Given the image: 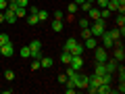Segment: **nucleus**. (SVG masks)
I'll list each match as a JSON object with an SVG mask.
<instances>
[{
  "instance_id": "obj_1",
  "label": "nucleus",
  "mask_w": 125,
  "mask_h": 94,
  "mask_svg": "<svg viewBox=\"0 0 125 94\" xmlns=\"http://www.w3.org/2000/svg\"><path fill=\"white\" fill-rule=\"evenodd\" d=\"M90 31H92L94 38H100L104 31H106V29H104V19H96V21L90 25Z\"/></svg>"
},
{
  "instance_id": "obj_2",
  "label": "nucleus",
  "mask_w": 125,
  "mask_h": 94,
  "mask_svg": "<svg viewBox=\"0 0 125 94\" xmlns=\"http://www.w3.org/2000/svg\"><path fill=\"white\" fill-rule=\"evenodd\" d=\"M106 59H108V52L104 46H96L94 48V61L96 63H106Z\"/></svg>"
},
{
  "instance_id": "obj_3",
  "label": "nucleus",
  "mask_w": 125,
  "mask_h": 94,
  "mask_svg": "<svg viewBox=\"0 0 125 94\" xmlns=\"http://www.w3.org/2000/svg\"><path fill=\"white\" fill-rule=\"evenodd\" d=\"M69 67L75 69V71H81V69H83V57H81V54H73L71 61H69Z\"/></svg>"
},
{
  "instance_id": "obj_4",
  "label": "nucleus",
  "mask_w": 125,
  "mask_h": 94,
  "mask_svg": "<svg viewBox=\"0 0 125 94\" xmlns=\"http://www.w3.org/2000/svg\"><path fill=\"white\" fill-rule=\"evenodd\" d=\"M29 50H31V57H33V59H40V57H42V54H40V50H42V42H40V40H31Z\"/></svg>"
},
{
  "instance_id": "obj_5",
  "label": "nucleus",
  "mask_w": 125,
  "mask_h": 94,
  "mask_svg": "<svg viewBox=\"0 0 125 94\" xmlns=\"http://www.w3.org/2000/svg\"><path fill=\"white\" fill-rule=\"evenodd\" d=\"M0 54H4V57H13V54H15V46H13V42H6V44L0 46Z\"/></svg>"
},
{
  "instance_id": "obj_6",
  "label": "nucleus",
  "mask_w": 125,
  "mask_h": 94,
  "mask_svg": "<svg viewBox=\"0 0 125 94\" xmlns=\"http://www.w3.org/2000/svg\"><path fill=\"white\" fill-rule=\"evenodd\" d=\"M88 82H90V75L88 73H79V80H77V90H85L88 88Z\"/></svg>"
},
{
  "instance_id": "obj_7",
  "label": "nucleus",
  "mask_w": 125,
  "mask_h": 94,
  "mask_svg": "<svg viewBox=\"0 0 125 94\" xmlns=\"http://www.w3.org/2000/svg\"><path fill=\"white\" fill-rule=\"evenodd\" d=\"M96 46H98V38L90 36V38H85V40H83V48L85 50H94Z\"/></svg>"
},
{
  "instance_id": "obj_8",
  "label": "nucleus",
  "mask_w": 125,
  "mask_h": 94,
  "mask_svg": "<svg viewBox=\"0 0 125 94\" xmlns=\"http://www.w3.org/2000/svg\"><path fill=\"white\" fill-rule=\"evenodd\" d=\"M117 65H119V63L115 61V59H106V63H104V69H106V73H115L117 71Z\"/></svg>"
},
{
  "instance_id": "obj_9",
  "label": "nucleus",
  "mask_w": 125,
  "mask_h": 94,
  "mask_svg": "<svg viewBox=\"0 0 125 94\" xmlns=\"http://www.w3.org/2000/svg\"><path fill=\"white\" fill-rule=\"evenodd\" d=\"M113 59H115L117 63H123V59H125V50H123V46H119V48L113 50Z\"/></svg>"
},
{
  "instance_id": "obj_10",
  "label": "nucleus",
  "mask_w": 125,
  "mask_h": 94,
  "mask_svg": "<svg viewBox=\"0 0 125 94\" xmlns=\"http://www.w3.org/2000/svg\"><path fill=\"white\" fill-rule=\"evenodd\" d=\"M4 23H17V17H15V11L13 9H6L4 11Z\"/></svg>"
},
{
  "instance_id": "obj_11",
  "label": "nucleus",
  "mask_w": 125,
  "mask_h": 94,
  "mask_svg": "<svg viewBox=\"0 0 125 94\" xmlns=\"http://www.w3.org/2000/svg\"><path fill=\"white\" fill-rule=\"evenodd\" d=\"M88 17L92 19V21L100 19V9H98V6H90V11H88Z\"/></svg>"
},
{
  "instance_id": "obj_12",
  "label": "nucleus",
  "mask_w": 125,
  "mask_h": 94,
  "mask_svg": "<svg viewBox=\"0 0 125 94\" xmlns=\"http://www.w3.org/2000/svg\"><path fill=\"white\" fill-rule=\"evenodd\" d=\"M111 92H115V90L111 88V84H100L98 90H96V94H111Z\"/></svg>"
},
{
  "instance_id": "obj_13",
  "label": "nucleus",
  "mask_w": 125,
  "mask_h": 94,
  "mask_svg": "<svg viewBox=\"0 0 125 94\" xmlns=\"http://www.w3.org/2000/svg\"><path fill=\"white\" fill-rule=\"evenodd\" d=\"M40 65H42V69H50L52 67V59L50 57H40Z\"/></svg>"
},
{
  "instance_id": "obj_14",
  "label": "nucleus",
  "mask_w": 125,
  "mask_h": 94,
  "mask_svg": "<svg viewBox=\"0 0 125 94\" xmlns=\"http://www.w3.org/2000/svg\"><path fill=\"white\" fill-rule=\"evenodd\" d=\"M15 17H17V19H25V17H27L25 6H17V9H15Z\"/></svg>"
},
{
  "instance_id": "obj_15",
  "label": "nucleus",
  "mask_w": 125,
  "mask_h": 94,
  "mask_svg": "<svg viewBox=\"0 0 125 94\" xmlns=\"http://www.w3.org/2000/svg\"><path fill=\"white\" fill-rule=\"evenodd\" d=\"M100 38H102V44H104V48H113V40H111V38H108V34H106V31H104V34H102V36H100Z\"/></svg>"
},
{
  "instance_id": "obj_16",
  "label": "nucleus",
  "mask_w": 125,
  "mask_h": 94,
  "mask_svg": "<svg viewBox=\"0 0 125 94\" xmlns=\"http://www.w3.org/2000/svg\"><path fill=\"white\" fill-rule=\"evenodd\" d=\"M75 44H77V40H75V38H69V40L65 42V50H67V52H71V50L75 48Z\"/></svg>"
},
{
  "instance_id": "obj_17",
  "label": "nucleus",
  "mask_w": 125,
  "mask_h": 94,
  "mask_svg": "<svg viewBox=\"0 0 125 94\" xmlns=\"http://www.w3.org/2000/svg\"><path fill=\"white\" fill-rule=\"evenodd\" d=\"M106 34H108V38H111V40H119V38H121V29H119V27H117V29L106 31Z\"/></svg>"
},
{
  "instance_id": "obj_18",
  "label": "nucleus",
  "mask_w": 125,
  "mask_h": 94,
  "mask_svg": "<svg viewBox=\"0 0 125 94\" xmlns=\"http://www.w3.org/2000/svg\"><path fill=\"white\" fill-rule=\"evenodd\" d=\"M71 57H73L71 52H67V50H62V54H61V63H65V65H69V61H71Z\"/></svg>"
},
{
  "instance_id": "obj_19",
  "label": "nucleus",
  "mask_w": 125,
  "mask_h": 94,
  "mask_svg": "<svg viewBox=\"0 0 125 94\" xmlns=\"http://www.w3.org/2000/svg\"><path fill=\"white\" fill-rule=\"evenodd\" d=\"M94 73H96V75H102V73H106V69H104V63H96V69H94Z\"/></svg>"
},
{
  "instance_id": "obj_20",
  "label": "nucleus",
  "mask_w": 125,
  "mask_h": 94,
  "mask_svg": "<svg viewBox=\"0 0 125 94\" xmlns=\"http://www.w3.org/2000/svg\"><path fill=\"white\" fill-rule=\"evenodd\" d=\"M83 50H85V48H83V44H79V42H77L75 48L71 50V54H83Z\"/></svg>"
},
{
  "instance_id": "obj_21",
  "label": "nucleus",
  "mask_w": 125,
  "mask_h": 94,
  "mask_svg": "<svg viewBox=\"0 0 125 94\" xmlns=\"http://www.w3.org/2000/svg\"><path fill=\"white\" fill-rule=\"evenodd\" d=\"M52 31H56V34H58V31H62V21H58V19H56V21H52Z\"/></svg>"
},
{
  "instance_id": "obj_22",
  "label": "nucleus",
  "mask_w": 125,
  "mask_h": 94,
  "mask_svg": "<svg viewBox=\"0 0 125 94\" xmlns=\"http://www.w3.org/2000/svg\"><path fill=\"white\" fill-rule=\"evenodd\" d=\"M27 23H29V25H38V23H40V21H38V15H27Z\"/></svg>"
},
{
  "instance_id": "obj_23",
  "label": "nucleus",
  "mask_w": 125,
  "mask_h": 94,
  "mask_svg": "<svg viewBox=\"0 0 125 94\" xmlns=\"http://www.w3.org/2000/svg\"><path fill=\"white\" fill-rule=\"evenodd\" d=\"M29 57H31L29 46H23V48H21V59H29Z\"/></svg>"
},
{
  "instance_id": "obj_24",
  "label": "nucleus",
  "mask_w": 125,
  "mask_h": 94,
  "mask_svg": "<svg viewBox=\"0 0 125 94\" xmlns=\"http://www.w3.org/2000/svg\"><path fill=\"white\" fill-rule=\"evenodd\" d=\"M117 71H119V82L125 80V67L123 65H117Z\"/></svg>"
},
{
  "instance_id": "obj_25",
  "label": "nucleus",
  "mask_w": 125,
  "mask_h": 94,
  "mask_svg": "<svg viewBox=\"0 0 125 94\" xmlns=\"http://www.w3.org/2000/svg\"><path fill=\"white\" fill-rule=\"evenodd\" d=\"M38 69H42L40 59H33V61H31V71H38Z\"/></svg>"
},
{
  "instance_id": "obj_26",
  "label": "nucleus",
  "mask_w": 125,
  "mask_h": 94,
  "mask_svg": "<svg viewBox=\"0 0 125 94\" xmlns=\"http://www.w3.org/2000/svg\"><path fill=\"white\" fill-rule=\"evenodd\" d=\"M6 42H10L9 34H4V31H0V46H2V44H6Z\"/></svg>"
},
{
  "instance_id": "obj_27",
  "label": "nucleus",
  "mask_w": 125,
  "mask_h": 94,
  "mask_svg": "<svg viewBox=\"0 0 125 94\" xmlns=\"http://www.w3.org/2000/svg\"><path fill=\"white\" fill-rule=\"evenodd\" d=\"M48 19V11H38V21H46Z\"/></svg>"
},
{
  "instance_id": "obj_28",
  "label": "nucleus",
  "mask_w": 125,
  "mask_h": 94,
  "mask_svg": "<svg viewBox=\"0 0 125 94\" xmlns=\"http://www.w3.org/2000/svg\"><path fill=\"white\" fill-rule=\"evenodd\" d=\"M4 80L13 82V80H15V71H10V69H6V71H4Z\"/></svg>"
},
{
  "instance_id": "obj_29",
  "label": "nucleus",
  "mask_w": 125,
  "mask_h": 94,
  "mask_svg": "<svg viewBox=\"0 0 125 94\" xmlns=\"http://www.w3.org/2000/svg\"><path fill=\"white\" fill-rule=\"evenodd\" d=\"M77 9H79V6H77L75 2H71V4L67 6V11H69V15H73V13H77Z\"/></svg>"
},
{
  "instance_id": "obj_30",
  "label": "nucleus",
  "mask_w": 125,
  "mask_h": 94,
  "mask_svg": "<svg viewBox=\"0 0 125 94\" xmlns=\"http://www.w3.org/2000/svg\"><path fill=\"white\" fill-rule=\"evenodd\" d=\"M90 36H92V31H90V27L81 29V38H83V40H85V38H90Z\"/></svg>"
},
{
  "instance_id": "obj_31",
  "label": "nucleus",
  "mask_w": 125,
  "mask_h": 94,
  "mask_svg": "<svg viewBox=\"0 0 125 94\" xmlns=\"http://www.w3.org/2000/svg\"><path fill=\"white\" fill-rule=\"evenodd\" d=\"M79 27H81V29L90 27V21H88V19H79Z\"/></svg>"
},
{
  "instance_id": "obj_32",
  "label": "nucleus",
  "mask_w": 125,
  "mask_h": 94,
  "mask_svg": "<svg viewBox=\"0 0 125 94\" xmlns=\"http://www.w3.org/2000/svg\"><path fill=\"white\" fill-rule=\"evenodd\" d=\"M69 77H67V73H58V84H65Z\"/></svg>"
},
{
  "instance_id": "obj_33",
  "label": "nucleus",
  "mask_w": 125,
  "mask_h": 94,
  "mask_svg": "<svg viewBox=\"0 0 125 94\" xmlns=\"http://www.w3.org/2000/svg\"><path fill=\"white\" fill-rule=\"evenodd\" d=\"M94 4H98V9H104V6L108 4V0H96Z\"/></svg>"
},
{
  "instance_id": "obj_34",
  "label": "nucleus",
  "mask_w": 125,
  "mask_h": 94,
  "mask_svg": "<svg viewBox=\"0 0 125 94\" xmlns=\"http://www.w3.org/2000/svg\"><path fill=\"white\" fill-rule=\"evenodd\" d=\"M9 9V0H0V11H6Z\"/></svg>"
},
{
  "instance_id": "obj_35",
  "label": "nucleus",
  "mask_w": 125,
  "mask_h": 94,
  "mask_svg": "<svg viewBox=\"0 0 125 94\" xmlns=\"http://www.w3.org/2000/svg\"><path fill=\"white\" fill-rule=\"evenodd\" d=\"M54 19H58V21H62V11H54Z\"/></svg>"
},
{
  "instance_id": "obj_36",
  "label": "nucleus",
  "mask_w": 125,
  "mask_h": 94,
  "mask_svg": "<svg viewBox=\"0 0 125 94\" xmlns=\"http://www.w3.org/2000/svg\"><path fill=\"white\" fill-rule=\"evenodd\" d=\"M65 92H67V94H75L77 88H69V86H65Z\"/></svg>"
},
{
  "instance_id": "obj_37",
  "label": "nucleus",
  "mask_w": 125,
  "mask_h": 94,
  "mask_svg": "<svg viewBox=\"0 0 125 94\" xmlns=\"http://www.w3.org/2000/svg\"><path fill=\"white\" fill-rule=\"evenodd\" d=\"M29 15H38V6H29Z\"/></svg>"
},
{
  "instance_id": "obj_38",
  "label": "nucleus",
  "mask_w": 125,
  "mask_h": 94,
  "mask_svg": "<svg viewBox=\"0 0 125 94\" xmlns=\"http://www.w3.org/2000/svg\"><path fill=\"white\" fill-rule=\"evenodd\" d=\"M29 4V0H19V6H27Z\"/></svg>"
},
{
  "instance_id": "obj_39",
  "label": "nucleus",
  "mask_w": 125,
  "mask_h": 94,
  "mask_svg": "<svg viewBox=\"0 0 125 94\" xmlns=\"http://www.w3.org/2000/svg\"><path fill=\"white\" fill-rule=\"evenodd\" d=\"M0 23H4V11H0Z\"/></svg>"
},
{
  "instance_id": "obj_40",
  "label": "nucleus",
  "mask_w": 125,
  "mask_h": 94,
  "mask_svg": "<svg viewBox=\"0 0 125 94\" xmlns=\"http://www.w3.org/2000/svg\"><path fill=\"white\" fill-rule=\"evenodd\" d=\"M73 2H75V4H77V6H79V4H81V2H85V0H73Z\"/></svg>"
},
{
  "instance_id": "obj_41",
  "label": "nucleus",
  "mask_w": 125,
  "mask_h": 94,
  "mask_svg": "<svg viewBox=\"0 0 125 94\" xmlns=\"http://www.w3.org/2000/svg\"><path fill=\"white\" fill-rule=\"evenodd\" d=\"M85 2H88V4H94V2H96V0H85Z\"/></svg>"
},
{
  "instance_id": "obj_42",
  "label": "nucleus",
  "mask_w": 125,
  "mask_h": 94,
  "mask_svg": "<svg viewBox=\"0 0 125 94\" xmlns=\"http://www.w3.org/2000/svg\"><path fill=\"white\" fill-rule=\"evenodd\" d=\"M0 31H2V29H0Z\"/></svg>"
}]
</instances>
